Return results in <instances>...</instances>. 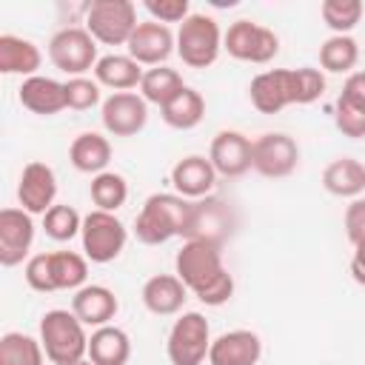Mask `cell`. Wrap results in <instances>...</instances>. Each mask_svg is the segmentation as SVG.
Segmentation results:
<instances>
[{
  "label": "cell",
  "mask_w": 365,
  "mask_h": 365,
  "mask_svg": "<svg viewBox=\"0 0 365 365\" xmlns=\"http://www.w3.org/2000/svg\"><path fill=\"white\" fill-rule=\"evenodd\" d=\"M174 274L202 305H225L234 297V277L222 265V245L185 240L174 257Z\"/></svg>",
  "instance_id": "obj_1"
},
{
  "label": "cell",
  "mask_w": 365,
  "mask_h": 365,
  "mask_svg": "<svg viewBox=\"0 0 365 365\" xmlns=\"http://www.w3.org/2000/svg\"><path fill=\"white\" fill-rule=\"evenodd\" d=\"M191 205L194 202L180 194H151L134 220V237L143 245H163L174 237H182L191 217Z\"/></svg>",
  "instance_id": "obj_2"
},
{
  "label": "cell",
  "mask_w": 365,
  "mask_h": 365,
  "mask_svg": "<svg viewBox=\"0 0 365 365\" xmlns=\"http://www.w3.org/2000/svg\"><path fill=\"white\" fill-rule=\"evenodd\" d=\"M40 345L51 365H74L88 356L86 325L66 308H54L40 317Z\"/></svg>",
  "instance_id": "obj_3"
},
{
  "label": "cell",
  "mask_w": 365,
  "mask_h": 365,
  "mask_svg": "<svg viewBox=\"0 0 365 365\" xmlns=\"http://www.w3.org/2000/svg\"><path fill=\"white\" fill-rule=\"evenodd\" d=\"M222 51V29L211 14H188L177 29V54L188 68H208Z\"/></svg>",
  "instance_id": "obj_4"
},
{
  "label": "cell",
  "mask_w": 365,
  "mask_h": 365,
  "mask_svg": "<svg viewBox=\"0 0 365 365\" xmlns=\"http://www.w3.org/2000/svg\"><path fill=\"white\" fill-rule=\"evenodd\" d=\"M140 26L131 0H94L86 9V29L103 46H125Z\"/></svg>",
  "instance_id": "obj_5"
},
{
  "label": "cell",
  "mask_w": 365,
  "mask_h": 365,
  "mask_svg": "<svg viewBox=\"0 0 365 365\" xmlns=\"http://www.w3.org/2000/svg\"><path fill=\"white\" fill-rule=\"evenodd\" d=\"M48 60L68 77H86L97 66V40L88 34L86 26H66L51 34L48 40Z\"/></svg>",
  "instance_id": "obj_6"
},
{
  "label": "cell",
  "mask_w": 365,
  "mask_h": 365,
  "mask_svg": "<svg viewBox=\"0 0 365 365\" xmlns=\"http://www.w3.org/2000/svg\"><path fill=\"white\" fill-rule=\"evenodd\" d=\"M211 348V328L200 311H182L165 339V354L171 365H202Z\"/></svg>",
  "instance_id": "obj_7"
},
{
  "label": "cell",
  "mask_w": 365,
  "mask_h": 365,
  "mask_svg": "<svg viewBox=\"0 0 365 365\" xmlns=\"http://www.w3.org/2000/svg\"><path fill=\"white\" fill-rule=\"evenodd\" d=\"M80 240H83V254L86 259L97 262V265H106V262H114L123 248H125V240H128V231L125 225L120 222L117 214H108V211H88L83 217V228H80Z\"/></svg>",
  "instance_id": "obj_8"
},
{
  "label": "cell",
  "mask_w": 365,
  "mask_h": 365,
  "mask_svg": "<svg viewBox=\"0 0 365 365\" xmlns=\"http://www.w3.org/2000/svg\"><path fill=\"white\" fill-rule=\"evenodd\" d=\"M222 48L234 60L262 66V63H271L277 57L279 37L268 26H259L254 20H234L228 26V31L222 34Z\"/></svg>",
  "instance_id": "obj_9"
},
{
  "label": "cell",
  "mask_w": 365,
  "mask_h": 365,
  "mask_svg": "<svg viewBox=\"0 0 365 365\" xmlns=\"http://www.w3.org/2000/svg\"><path fill=\"white\" fill-rule=\"evenodd\" d=\"M299 165V145L285 131H268L254 140V160L251 168L268 180H282L294 174Z\"/></svg>",
  "instance_id": "obj_10"
},
{
  "label": "cell",
  "mask_w": 365,
  "mask_h": 365,
  "mask_svg": "<svg viewBox=\"0 0 365 365\" xmlns=\"http://www.w3.org/2000/svg\"><path fill=\"white\" fill-rule=\"evenodd\" d=\"M231 231H234L231 205L225 200H220V197H202V200H194L191 217H188V225H185L182 237L222 245L231 237Z\"/></svg>",
  "instance_id": "obj_11"
},
{
  "label": "cell",
  "mask_w": 365,
  "mask_h": 365,
  "mask_svg": "<svg viewBox=\"0 0 365 365\" xmlns=\"http://www.w3.org/2000/svg\"><path fill=\"white\" fill-rule=\"evenodd\" d=\"M100 120L111 137H134L148 123V103L137 91H114L100 103Z\"/></svg>",
  "instance_id": "obj_12"
},
{
  "label": "cell",
  "mask_w": 365,
  "mask_h": 365,
  "mask_svg": "<svg viewBox=\"0 0 365 365\" xmlns=\"http://www.w3.org/2000/svg\"><path fill=\"white\" fill-rule=\"evenodd\" d=\"M251 106L259 114H279L288 106H297V74L294 68H268L259 71L248 86Z\"/></svg>",
  "instance_id": "obj_13"
},
{
  "label": "cell",
  "mask_w": 365,
  "mask_h": 365,
  "mask_svg": "<svg viewBox=\"0 0 365 365\" xmlns=\"http://www.w3.org/2000/svg\"><path fill=\"white\" fill-rule=\"evenodd\" d=\"M208 160L217 168L220 177L237 180L245 171H251V160H254V140H248L242 131L225 128L217 131L208 148Z\"/></svg>",
  "instance_id": "obj_14"
},
{
  "label": "cell",
  "mask_w": 365,
  "mask_h": 365,
  "mask_svg": "<svg viewBox=\"0 0 365 365\" xmlns=\"http://www.w3.org/2000/svg\"><path fill=\"white\" fill-rule=\"evenodd\" d=\"M34 242V220L23 208H3L0 211V265L14 268L20 265Z\"/></svg>",
  "instance_id": "obj_15"
},
{
  "label": "cell",
  "mask_w": 365,
  "mask_h": 365,
  "mask_svg": "<svg viewBox=\"0 0 365 365\" xmlns=\"http://www.w3.org/2000/svg\"><path fill=\"white\" fill-rule=\"evenodd\" d=\"M125 48H128L131 60H137L140 66H151L154 68V66H163L177 51V34L168 26L157 23V20H145V23H140L134 29V34L125 43Z\"/></svg>",
  "instance_id": "obj_16"
},
{
  "label": "cell",
  "mask_w": 365,
  "mask_h": 365,
  "mask_svg": "<svg viewBox=\"0 0 365 365\" xmlns=\"http://www.w3.org/2000/svg\"><path fill=\"white\" fill-rule=\"evenodd\" d=\"M54 197H57V177H54V168L40 163V160H31L23 165L20 171V182H17V200H20V208L29 211V214H46L51 205H54Z\"/></svg>",
  "instance_id": "obj_17"
},
{
  "label": "cell",
  "mask_w": 365,
  "mask_h": 365,
  "mask_svg": "<svg viewBox=\"0 0 365 365\" xmlns=\"http://www.w3.org/2000/svg\"><path fill=\"white\" fill-rule=\"evenodd\" d=\"M262 359V339L248 328H234L211 339L208 365H257Z\"/></svg>",
  "instance_id": "obj_18"
},
{
  "label": "cell",
  "mask_w": 365,
  "mask_h": 365,
  "mask_svg": "<svg viewBox=\"0 0 365 365\" xmlns=\"http://www.w3.org/2000/svg\"><path fill=\"white\" fill-rule=\"evenodd\" d=\"M217 177H220L217 168L202 154H188V157L177 160L174 168H171V185H174V191L180 197H185V200H191V202L208 197L214 191V185H217Z\"/></svg>",
  "instance_id": "obj_19"
},
{
  "label": "cell",
  "mask_w": 365,
  "mask_h": 365,
  "mask_svg": "<svg viewBox=\"0 0 365 365\" xmlns=\"http://www.w3.org/2000/svg\"><path fill=\"white\" fill-rule=\"evenodd\" d=\"M71 311L86 328H103L111 325V319L120 311V302L114 291L106 285H83L71 297Z\"/></svg>",
  "instance_id": "obj_20"
},
{
  "label": "cell",
  "mask_w": 365,
  "mask_h": 365,
  "mask_svg": "<svg viewBox=\"0 0 365 365\" xmlns=\"http://www.w3.org/2000/svg\"><path fill=\"white\" fill-rule=\"evenodd\" d=\"M17 100L23 108H29L31 114H40V117H51V114H60L63 108H68L66 106V83H60L54 77H43V74L23 80L17 88Z\"/></svg>",
  "instance_id": "obj_21"
},
{
  "label": "cell",
  "mask_w": 365,
  "mask_h": 365,
  "mask_svg": "<svg viewBox=\"0 0 365 365\" xmlns=\"http://www.w3.org/2000/svg\"><path fill=\"white\" fill-rule=\"evenodd\" d=\"M143 305L154 314V317H174L182 311L185 299H188V288L182 285V279L177 274H154L143 282Z\"/></svg>",
  "instance_id": "obj_22"
},
{
  "label": "cell",
  "mask_w": 365,
  "mask_h": 365,
  "mask_svg": "<svg viewBox=\"0 0 365 365\" xmlns=\"http://www.w3.org/2000/svg\"><path fill=\"white\" fill-rule=\"evenodd\" d=\"M322 188L334 197H359L365 191V163L356 157H336L322 171Z\"/></svg>",
  "instance_id": "obj_23"
},
{
  "label": "cell",
  "mask_w": 365,
  "mask_h": 365,
  "mask_svg": "<svg viewBox=\"0 0 365 365\" xmlns=\"http://www.w3.org/2000/svg\"><path fill=\"white\" fill-rule=\"evenodd\" d=\"M43 63L40 48L17 34H0V71L3 74H20L23 80L34 77Z\"/></svg>",
  "instance_id": "obj_24"
},
{
  "label": "cell",
  "mask_w": 365,
  "mask_h": 365,
  "mask_svg": "<svg viewBox=\"0 0 365 365\" xmlns=\"http://www.w3.org/2000/svg\"><path fill=\"white\" fill-rule=\"evenodd\" d=\"M68 160L83 174H103L111 163V143L97 131H83L68 145Z\"/></svg>",
  "instance_id": "obj_25"
},
{
  "label": "cell",
  "mask_w": 365,
  "mask_h": 365,
  "mask_svg": "<svg viewBox=\"0 0 365 365\" xmlns=\"http://www.w3.org/2000/svg\"><path fill=\"white\" fill-rule=\"evenodd\" d=\"M143 66L131 60L128 54H103L94 66V80L111 91H131L140 88L143 80Z\"/></svg>",
  "instance_id": "obj_26"
},
{
  "label": "cell",
  "mask_w": 365,
  "mask_h": 365,
  "mask_svg": "<svg viewBox=\"0 0 365 365\" xmlns=\"http://www.w3.org/2000/svg\"><path fill=\"white\" fill-rule=\"evenodd\" d=\"M88 359L94 365H125L131 359V339L117 325L94 328L88 336Z\"/></svg>",
  "instance_id": "obj_27"
},
{
  "label": "cell",
  "mask_w": 365,
  "mask_h": 365,
  "mask_svg": "<svg viewBox=\"0 0 365 365\" xmlns=\"http://www.w3.org/2000/svg\"><path fill=\"white\" fill-rule=\"evenodd\" d=\"M160 117L165 125L177 128V131H191L202 123L205 117V100L197 88L185 86L174 100H168L163 108H160Z\"/></svg>",
  "instance_id": "obj_28"
},
{
  "label": "cell",
  "mask_w": 365,
  "mask_h": 365,
  "mask_svg": "<svg viewBox=\"0 0 365 365\" xmlns=\"http://www.w3.org/2000/svg\"><path fill=\"white\" fill-rule=\"evenodd\" d=\"M185 88L182 83V74L177 68H168V66H154L143 74L140 80V97L145 103H154V106H165L168 100H174L180 91Z\"/></svg>",
  "instance_id": "obj_29"
},
{
  "label": "cell",
  "mask_w": 365,
  "mask_h": 365,
  "mask_svg": "<svg viewBox=\"0 0 365 365\" xmlns=\"http://www.w3.org/2000/svg\"><path fill=\"white\" fill-rule=\"evenodd\" d=\"M359 60V43L351 34H331L319 46V66L331 74H351Z\"/></svg>",
  "instance_id": "obj_30"
},
{
  "label": "cell",
  "mask_w": 365,
  "mask_h": 365,
  "mask_svg": "<svg viewBox=\"0 0 365 365\" xmlns=\"http://www.w3.org/2000/svg\"><path fill=\"white\" fill-rule=\"evenodd\" d=\"M88 197H91V202H94L97 211L114 214V211L123 208L125 200H128V182H125V177L117 174V171L94 174V177H91V185H88Z\"/></svg>",
  "instance_id": "obj_31"
},
{
  "label": "cell",
  "mask_w": 365,
  "mask_h": 365,
  "mask_svg": "<svg viewBox=\"0 0 365 365\" xmlns=\"http://www.w3.org/2000/svg\"><path fill=\"white\" fill-rule=\"evenodd\" d=\"M51 254V277L57 291H80L88 277V259L77 251H48Z\"/></svg>",
  "instance_id": "obj_32"
},
{
  "label": "cell",
  "mask_w": 365,
  "mask_h": 365,
  "mask_svg": "<svg viewBox=\"0 0 365 365\" xmlns=\"http://www.w3.org/2000/svg\"><path fill=\"white\" fill-rule=\"evenodd\" d=\"M46 351L40 339L23 334V331H9L0 336V365H43Z\"/></svg>",
  "instance_id": "obj_33"
},
{
  "label": "cell",
  "mask_w": 365,
  "mask_h": 365,
  "mask_svg": "<svg viewBox=\"0 0 365 365\" xmlns=\"http://www.w3.org/2000/svg\"><path fill=\"white\" fill-rule=\"evenodd\" d=\"M43 228L54 242H68L71 237L80 234L83 228V217L77 214V208L66 205V202H54L46 214H43Z\"/></svg>",
  "instance_id": "obj_34"
},
{
  "label": "cell",
  "mask_w": 365,
  "mask_h": 365,
  "mask_svg": "<svg viewBox=\"0 0 365 365\" xmlns=\"http://www.w3.org/2000/svg\"><path fill=\"white\" fill-rule=\"evenodd\" d=\"M319 14L334 34H348L362 20V3L359 0H322Z\"/></svg>",
  "instance_id": "obj_35"
},
{
  "label": "cell",
  "mask_w": 365,
  "mask_h": 365,
  "mask_svg": "<svg viewBox=\"0 0 365 365\" xmlns=\"http://www.w3.org/2000/svg\"><path fill=\"white\" fill-rule=\"evenodd\" d=\"M100 103V83L91 77H68L66 80V106L74 111L94 108Z\"/></svg>",
  "instance_id": "obj_36"
},
{
  "label": "cell",
  "mask_w": 365,
  "mask_h": 365,
  "mask_svg": "<svg viewBox=\"0 0 365 365\" xmlns=\"http://www.w3.org/2000/svg\"><path fill=\"white\" fill-rule=\"evenodd\" d=\"M23 277H26V285L37 294H51L57 291L54 288V277H51V254H34L26 259V268H23Z\"/></svg>",
  "instance_id": "obj_37"
},
{
  "label": "cell",
  "mask_w": 365,
  "mask_h": 365,
  "mask_svg": "<svg viewBox=\"0 0 365 365\" xmlns=\"http://www.w3.org/2000/svg\"><path fill=\"white\" fill-rule=\"evenodd\" d=\"M294 74H297V106H308V103L322 97V91H325L322 68L299 66V68H294Z\"/></svg>",
  "instance_id": "obj_38"
},
{
  "label": "cell",
  "mask_w": 365,
  "mask_h": 365,
  "mask_svg": "<svg viewBox=\"0 0 365 365\" xmlns=\"http://www.w3.org/2000/svg\"><path fill=\"white\" fill-rule=\"evenodd\" d=\"M334 125L339 128V134H345V137H351V140H362V137H365V111L336 97Z\"/></svg>",
  "instance_id": "obj_39"
},
{
  "label": "cell",
  "mask_w": 365,
  "mask_h": 365,
  "mask_svg": "<svg viewBox=\"0 0 365 365\" xmlns=\"http://www.w3.org/2000/svg\"><path fill=\"white\" fill-rule=\"evenodd\" d=\"M143 9L151 14V20L168 26V23H182L191 14L188 0H143Z\"/></svg>",
  "instance_id": "obj_40"
},
{
  "label": "cell",
  "mask_w": 365,
  "mask_h": 365,
  "mask_svg": "<svg viewBox=\"0 0 365 365\" xmlns=\"http://www.w3.org/2000/svg\"><path fill=\"white\" fill-rule=\"evenodd\" d=\"M342 222H345V234H348V240H351V242L365 240V200H359V197H356V200L345 208Z\"/></svg>",
  "instance_id": "obj_41"
},
{
  "label": "cell",
  "mask_w": 365,
  "mask_h": 365,
  "mask_svg": "<svg viewBox=\"0 0 365 365\" xmlns=\"http://www.w3.org/2000/svg\"><path fill=\"white\" fill-rule=\"evenodd\" d=\"M339 100L356 106L365 111V71H351L348 80L342 83V91H339Z\"/></svg>",
  "instance_id": "obj_42"
},
{
  "label": "cell",
  "mask_w": 365,
  "mask_h": 365,
  "mask_svg": "<svg viewBox=\"0 0 365 365\" xmlns=\"http://www.w3.org/2000/svg\"><path fill=\"white\" fill-rule=\"evenodd\" d=\"M351 277L365 285V240L354 242V257H351Z\"/></svg>",
  "instance_id": "obj_43"
},
{
  "label": "cell",
  "mask_w": 365,
  "mask_h": 365,
  "mask_svg": "<svg viewBox=\"0 0 365 365\" xmlns=\"http://www.w3.org/2000/svg\"><path fill=\"white\" fill-rule=\"evenodd\" d=\"M74 365H94V362H91V359L86 356V359H80V362H74Z\"/></svg>",
  "instance_id": "obj_44"
}]
</instances>
